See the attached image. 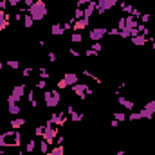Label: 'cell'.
I'll return each mask as SVG.
<instances>
[{
  "mask_svg": "<svg viewBox=\"0 0 155 155\" xmlns=\"http://www.w3.org/2000/svg\"><path fill=\"white\" fill-rule=\"evenodd\" d=\"M114 117H116V121H124V116L123 114H114Z\"/></svg>",
  "mask_w": 155,
  "mask_h": 155,
  "instance_id": "cell-25",
  "label": "cell"
},
{
  "mask_svg": "<svg viewBox=\"0 0 155 155\" xmlns=\"http://www.w3.org/2000/svg\"><path fill=\"white\" fill-rule=\"evenodd\" d=\"M132 41H134L135 45H144V41H146V40H144V36H141V34H135L134 38H132Z\"/></svg>",
  "mask_w": 155,
  "mask_h": 155,
  "instance_id": "cell-11",
  "label": "cell"
},
{
  "mask_svg": "<svg viewBox=\"0 0 155 155\" xmlns=\"http://www.w3.org/2000/svg\"><path fill=\"white\" fill-rule=\"evenodd\" d=\"M49 60H51V61H56V54H54V52H49Z\"/></svg>",
  "mask_w": 155,
  "mask_h": 155,
  "instance_id": "cell-29",
  "label": "cell"
},
{
  "mask_svg": "<svg viewBox=\"0 0 155 155\" xmlns=\"http://www.w3.org/2000/svg\"><path fill=\"white\" fill-rule=\"evenodd\" d=\"M81 40H83V36H81V34L76 31V33L72 34V41H81Z\"/></svg>",
  "mask_w": 155,
  "mask_h": 155,
  "instance_id": "cell-16",
  "label": "cell"
},
{
  "mask_svg": "<svg viewBox=\"0 0 155 155\" xmlns=\"http://www.w3.org/2000/svg\"><path fill=\"white\" fill-rule=\"evenodd\" d=\"M141 20H143V22H148V20H150V16H148V15H141Z\"/></svg>",
  "mask_w": 155,
  "mask_h": 155,
  "instance_id": "cell-30",
  "label": "cell"
},
{
  "mask_svg": "<svg viewBox=\"0 0 155 155\" xmlns=\"http://www.w3.org/2000/svg\"><path fill=\"white\" fill-rule=\"evenodd\" d=\"M143 116H141V112L139 114H130V121H139Z\"/></svg>",
  "mask_w": 155,
  "mask_h": 155,
  "instance_id": "cell-17",
  "label": "cell"
},
{
  "mask_svg": "<svg viewBox=\"0 0 155 155\" xmlns=\"http://www.w3.org/2000/svg\"><path fill=\"white\" fill-rule=\"evenodd\" d=\"M0 146H20V134L18 132H7L0 135Z\"/></svg>",
  "mask_w": 155,
  "mask_h": 155,
  "instance_id": "cell-2",
  "label": "cell"
},
{
  "mask_svg": "<svg viewBox=\"0 0 155 155\" xmlns=\"http://www.w3.org/2000/svg\"><path fill=\"white\" fill-rule=\"evenodd\" d=\"M38 88H43V87H45V79H41V81H38V85H36Z\"/></svg>",
  "mask_w": 155,
  "mask_h": 155,
  "instance_id": "cell-28",
  "label": "cell"
},
{
  "mask_svg": "<svg viewBox=\"0 0 155 155\" xmlns=\"http://www.w3.org/2000/svg\"><path fill=\"white\" fill-rule=\"evenodd\" d=\"M87 25H88V20H87V18H81V20H78L76 24H74V29H76V31H81V29H85Z\"/></svg>",
  "mask_w": 155,
  "mask_h": 155,
  "instance_id": "cell-8",
  "label": "cell"
},
{
  "mask_svg": "<svg viewBox=\"0 0 155 155\" xmlns=\"http://www.w3.org/2000/svg\"><path fill=\"white\" fill-rule=\"evenodd\" d=\"M24 2H25V4H27V6H29V7H31V6H33V4H34V0H24Z\"/></svg>",
  "mask_w": 155,
  "mask_h": 155,
  "instance_id": "cell-31",
  "label": "cell"
},
{
  "mask_svg": "<svg viewBox=\"0 0 155 155\" xmlns=\"http://www.w3.org/2000/svg\"><path fill=\"white\" fill-rule=\"evenodd\" d=\"M92 0H78V6H81V4H90Z\"/></svg>",
  "mask_w": 155,
  "mask_h": 155,
  "instance_id": "cell-27",
  "label": "cell"
},
{
  "mask_svg": "<svg viewBox=\"0 0 155 155\" xmlns=\"http://www.w3.org/2000/svg\"><path fill=\"white\" fill-rule=\"evenodd\" d=\"M7 4H9V6H18L20 0H7Z\"/></svg>",
  "mask_w": 155,
  "mask_h": 155,
  "instance_id": "cell-26",
  "label": "cell"
},
{
  "mask_svg": "<svg viewBox=\"0 0 155 155\" xmlns=\"http://www.w3.org/2000/svg\"><path fill=\"white\" fill-rule=\"evenodd\" d=\"M36 135H45V128H43V126L36 128Z\"/></svg>",
  "mask_w": 155,
  "mask_h": 155,
  "instance_id": "cell-22",
  "label": "cell"
},
{
  "mask_svg": "<svg viewBox=\"0 0 155 155\" xmlns=\"http://www.w3.org/2000/svg\"><path fill=\"white\" fill-rule=\"evenodd\" d=\"M7 67H11V69H18V67H20V63L15 61V60H11V61H7Z\"/></svg>",
  "mask_w": 155,
  "mask_h": 155,
  "instance_id": "cell-15",
  "label": "cell"
},
{
  "mask_svg": "<svg viewBox=\"0 0 155 155\" xmlns=\"http://www.w3.org/2000/svg\"><path fill=\"white\" fill-rule=\"evenodd\" d=\"M45 103H47L49 108L58 106V103H60V92H58V90H49V92H45Z\"/></svg>",
  "mask_w": 155,
  "mask_h": 155,
  "instance_id": "cell-3",
  "label": "cell"
},
{
  "mask_svg": "<svg viewBox=\"0 0 155 155\" xmlns=\"http://www.w3.org/2000/svg\"><path fill=\"white\" fill-rule=\"evenodd\" d=\"M63 79H65V83H67V85H76L78 83V74H74V72H69V74H65L63 76Z\"/></svg>",
  "mask_w": 155,
  "mask_h": 155,
  "instance_id": "cell-6",
  "label": "cell"
},
{
  "mask_svg": "<svg viewBox=\"0 0 155 155\" xmlns=\"http://www.w3.org/2000/svg\"><path fill=\"white\" fill-rule=\"evenodd\" d=\"M47 144H49V143H47L45 139L41 141V146H40V148H41V151H43V153H47Z\"/></svg>",
  "mask_w": 155,
  "mask_h": 155,
  "instance_id": "cell-20",
  "label": "cell"
},
{
  "mask_svg": "<svg viewBox=\"0 0 155 155\" xmlns=\"http://www.w3.org/2000/svg\"><path fill=\"white\" fill-rule=\"evenodd\" d=\"M34 146H36L34 141H29V143H27V151H34Z\"/></svg>",
  "mask_w": 155,
  "mask_h": 155,
  "instance_id": "cell-21",
  "label": "cell"
},
{
  "mask_svg": "<svg viewBox=\"0 0 155 155\" xmlns=\"http://www.w3.org/2000/svg\"><path fill=\"white\" fill-rule=\"evenodd\" d=\"M105 34H106V29H105V27H94V29L90 31V34H88V36H90V40H92V41H99Z\"/></svg>",
  "mask_w": 155,
  "mask_h": 155,
  "instance_id": "cell-5",
  "label": "cell"
},
{
  "mask_svg": "<svg viewBox=\"0 0 155 155\" xmlns=\"http://www.w3.org/2000/svg\"><path fill=\"white\" fill-rule=\"evenodd\" d=\"M9 25V15H6L4 11H0V31H4Z\"/></svg>",
  "mask_w": 155,
  "mask_h": 155,
  "instance_id": "cell-7",
  "label": "cell"
},
{
  "mask_svg": "<svg viewBox=\"0 0 155 155\" xmlns=\"http://www.w3.org/2000/svg\"><path fill=\"white\" fill-rule=\"evenodd\" d=\"M0 153H2V146H0Z\"/></svg>",
  "mask_w": 155,
  "mask_h": 155,
  "instance_id": "cell-33",
  "label": "cell"
},
{
  "mask_svg": "<svg viewBox=\"0 0 155 155\" xmlns=\"http://www.w3.org/2000/svg\"><path fill=\"white\" fill-rule=\"evenodd\" d=\"M24 123H25V121L22 119V117H16V119L11 121V128H13V130H18L20 126H24Z\"/></svg>",
  "mask_w": 155,
  "mask_h": 155,
  "instance_id": "cell-9",
  "label": "cell"
},
{
  "mask_svg": "<svg viewBox=\"0 0 155 155\" xmlns=\"http://www.w3.org/2000/svg\"><path fill=\"white\" fill-rule=\"evenodd\" d=\"M29 13H31V18L33 20H43V16L47 15V6L43 0H36V2L29 7Z\"/></svg>",
  "mask_w": 155,
  "mask_h": 155,
  "instance_id": "cell-1",
  "label": "cell"
},
{
  "mask_svg": "<svg viewBox=\"0 0 155 155\" xmlns=\"http://www.w3.org/2000/svg\"><path fill=\"white\" fill-rule=\"evenodd\" d=\"M24 92H25V85H16L15 88H13V94L7 98V99H13V101H20V98L24 96Z\"/></svg>",
  "mask_w": 155,
  "mask_h": 155,
  "instance_id": "cell-4",
  "label": "cell"
},
{
  "mask_svg": "<svg viewBox=\"0 0 155 155\" xmlns=\"http://www.w3.org/2000/svg\"><path fill=\"white\" fill-rule=\"evenodd\" d=\"M101 49H103V47H101V43H99V41H96L94 45H92V51H96V52H99Z\"/></svg>",
  "mask_w": 155,
  "mask_h": 155,
  "instance_id": "cell-19",
  "label": "cell"
},
{
  "mask_svg": "<svg viewBox=\"0 0 155 155\" xmlns=\"http://www.w3.org/2000/svg\"><path fill=\"white\" fill-rule=\"evenodd\" d=\"M65 87H67V83H65V79H60V81H58V88H65Z\"/></svg>",
  "mask_w": 155,
  "mask_h": 155,
  "instance_id": "cell-24",
  "label": "cell"
},
{
  "mask_svg": "<svg viewBox=\"0 0 155 155\" xmlns=\"http://www.w3.org/2000/svg\"><path fill=\"white\" fill-rule=\"evenodd\" d=\"M9 4H7V0H0V9H6Z\"/></svg>",
  "mask_w": 155,
  "mask_h": 155,
  "instance_id": "cell-23",
  "label": "cell"
},
{
  "mask_svg": "<svg viewBox=\"0 0 155 155\" xmlns=\"http://www.w3.org/2000/svg\"><path fill=\"white\" fill-rule=\"evenodd\" d=\"M33 24H34V20L31 18V16H24V25L29 29V27H33Z\"/></svg>",
  "mask_w": 155,
  "mask_h": 155,
  "instance_id": "cell-14",
  "label": "cell"
},
{
  "mask_svg": "<svg viewBox=\"0 0 155 155\" xmlns=\"http://www.w3.org/2000/svg\"><path fill=\"white\" fill-rule=\"evenodd\" d=\"M51 33H52V34H63V25L54 24V25L51 27Z\"/></svg>",
  "mask_w": 155,
  "mask_h": 155,
  "instance_id": "cell-12",
  "label": "cell"
},
{
  "mask_svg": "<svg viewBox=\"0 0 155 155\" xmlns=\"http://www.w3.org/2000/svg\"><path fill=\"white\" fill-rule=\"evenodd\" d=\"M117 101H119V105H123V106H124V108H128V110L134 108V103H132L130 99H126V98H119Z\"/></svg>",
  "mask_w": 155,
  "mask_h": 155,
  "instance_id": "cell-10",
  "label": "cell"
},
{
  "mask_svg": "<svg viewBox=\"0 0 155 155\" xmlns=\"http://www.w3.org/2000/svg\"><path fill=\"white\" fill-rule=\"evenodd\" d=\"M117 155H124V151H123V150H121V151H117Z\"/></svg>",
  "mask_w": 155,
  "mask_h": 155,
  "instance_id": "cell-32",
  "label": "cell"
},
{
  "mask_svg": "<svg viewBox=\"0 0 155 155\" xmlns=\"http://www.w3.org/2000/svg\"><path fill=\"white\" fill-rule=\"evenodd\" d=\"M74 16H78V18H83V16H85V13H83V9H79V7H78V9L74 11Z\"/></svg>",
  "mask_w": 155,
  "mask_h": 155,
  "instance_id": "cell-18",
  "label": "cell"
},
{
  "mask_svg": "<svg viewBox=\"0 0 155 155\" xmlns=\"http://www.w3.org/2000/svg\"><path fill=\"white\" fill-rule=\"evenodd\" d=\"M47 155H63V146H56V148L51 150Z\"/></svg>",
  "mask_w": 155,
  "mask_h": 155,
  "instance_id": "cell-13",
  "label": "cell"
}]
</instances>
